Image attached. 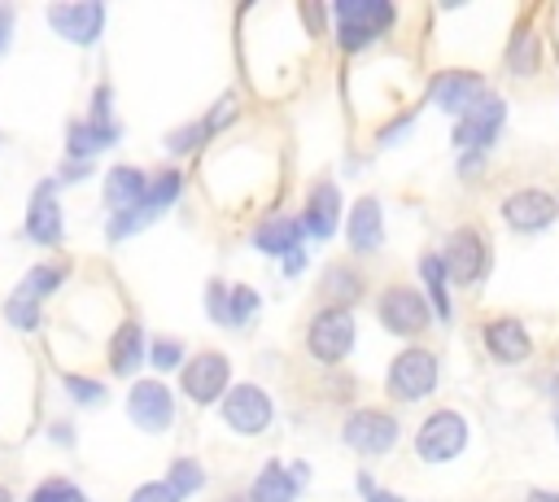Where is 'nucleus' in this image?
I'll return each instance as SVG.
<instances>
[{
    "instance_id": "obj_27",
    "label": "nucleus",
    "mask_w": 559,
    "mask_h": 502,
    "mask_svg": "<svg viewBox=\"0 0 559 502\" xmlns=\"http://www.w3.org/2000/svg\"><path fill=\"white\" fill-rule=\"evenodd\" d=\"M61 284V266H35L31 275H26V284L17 288V297H26V301H35V297H44V292H52Z\"/></svg>"
},
{
    "instance_id": "obj_14",
    "label": "nucleus",
    "mask_w": 559,
    "mask_h": 502,
    "mask_svg": "<svg viewBox=\"0 0 559 502\" xmlns=\"http://www.w3.org/2000/svg\"><path fill=\"white\" fill-rule=\"evenodd\" d=\"M48 22L57 35H66L70 44H92L100 35V22H105V9L100 4H52L48 9Z\"/></svg>"
},
{
    "instance_id": "obj_5",
    "label": "nucleus",
    "mask_w": 559,
    "mask_h": 502,
    "mask_svg": "<svg viewBox=\"0 0 559 502\" xmlns=\"http://www.w3.org/2000/svg\"><path fill=\"white\" fill-rule=\"evenodd\" d=\"M485 262H489V253H485V236L472 231V227L454 231L450 244H445V258H441L445 275H454V284H467V288L485 275Z\"/></svg>"
},
{
    "instance_id": "obj_44",
    "label": "nucleus",
    "mask_w": 559,
    "mask_h": 502,
    "mask_svg": "<svg viewBox=\"0 0 559 502\" xmlns=\"http://www.w3.org/2000/svg\"><path fill=\"white\" fill-rule=\"evenodd\" d=\"M0 502H9V489H0Z\"/></svg>"
},
{
    "instance_id": "obj_23",
    "label": "nucleus",
    "mask_w": 559,
    "mask_h": 502,
    "mask_svg": "<svg viewBox=\"0 0 559 502\" xmlns=\"http://www.w3.org/2000/svg\"><path fill=\"white\" fill-rule=\"evenodd\" d=\"M293 493H297V485H293V476H284L280 463H266L253 480V502H293Z\"/></svg>"
},
{
    "instance_id": "obj_33",
    "label": "nucleus",
    "mask_w": 559,
    "mask_h": 502,
    "mask_svg": "<svg viewBox=\"0 0 559 502\" xmlns=\"http://www.w3.org/2000/svg\"><path fill=\"white\" fill-rule=\"evenodd\" d=\"M66 389H70L74 402H92V406L105 397V389H100L96 380H83V375H66Z\"/></svg>"
},
{
    "instance_id": "obj_38",
    "label": "nucleus",
    "mask_w": 559,
    "mask_h": 502,
    "mask_svg": "<svg viewBox=\"0 0 559 502\" xmlns=\"http://www.w3.org/2000/svg\"><path fill=\"white\" fill-rule=\"evenodd\" d=\"M358 489H362V498L367 502H402V498H393V493H384L376 480H367V476H358Z\"/></svg>"
},
{
    "instance_id": "obj_41",
    "label": "nucleus",
    "mask_w": 559,
    "mask_h": 502,
    "mask_svg": "<svg viewBox=\"0 0 559 502\" xmlns=\"http://www.w3.org/2000/svg\"><path fill=\"white\" fill-rule=\"evenodd\" d=\"M284 266H288V271H301V266H306V258H301V249H293V253L284 258Z\"/></svg>"
},
{
    "instance_id": "obj_4",
    "label": "nucleus",
    "mask_w": 559,
    "mask_h": 502,
    "mask_svg": "<svg viewBox=\"0 0 559 502\" xmlns=\"http://www.w3.org/2000/svg\"><path fill=\"white\" fill-rule=\"evenodd\" d=\"M463 445H467V423H463L459 410H437V415H428L424 428H419V437H415V450H419V458H428V463H445V458L463 454Z\"/></svg>"
},
{
    "instance_id": "obj_11",
    "label": "nucleus",
    "mask_w": 559,
    "mask_h": 502,
    "mask_svg": "<svg viewBox=\"0 0 559 502\" xmlns=\"http://www.w3.org/2000/svg\"><path fill=\"white\" fill-rule=\"evenodd\" d=\"M223 419L236 428V432H262L271 423V397L253 384H236L223 402Z\"/></svg>"
},
{
    "instance_id": "obj_24",
    "label": "nucleus",
    "mask_w": 559,
    "mask_h": 502,
    "mask_svg": "<svg viewBox=\"0 0 559 502\" xmlns=\"http://www.w3.org/2000/svg\"><path fill=\"white\" fill-rule=\"evenodd\" d=\"M419 271H424V279H428V292H432L437 319H450V297H445V266H441V258H437V253H428V258L419 262Z\"/></svg>"
},
{
    "instance_id": "obj_34",
    "label": "nucleus",
    "mask_w": 559,
    "mask_h": 502,
    "mask_svg": "<svg viewBox=\"0 0 559 502\" xmlns=\"http://www.w3.org/2000/svg\"><path fill=\"white\" fill-rule=\"evenodd\" d=\"M148 358L157 362V371H166V367H179L183 362V349H179V340H157Z\"/></svg>"
},
{
    "instance_id": "obj_29",
    "label": "nucleus",
    "mask_w": 559,
    "mask_h": 502,
    "mask_svg": "<svg viewBox=\"0 0 559 502\" xmlns=\"http://www.w3.org/2000/svg\"><path fill=\"white\" fill-rule=\"evenodd\" d=\"M507 61L515 65V74H533V70H537V52H533V35H528V26L515 31V44H511Z\"/></svg>"
},
{
    "instance_id": "obj_37",
    "label": "nucleus",
    "mask_w": 559,
    "mask_h": 502,
    "mask_svg": "<svg viewBox=\"0 0 559 502\" xmlns=\"http://www.w3.org/2000/svg\"><path fill=\"white\" fill-rule=\"evenodd\" d=\"M236 118V100L231 96H223L218 105H214V113H210V122H205V131H218L223 122H231Z\"/></svg>"
},
{
    "instance_id": "obj_9",
    "label": "nucleus",
    "mask_w": 559,
    "mask_h": 502,
    "mask_svg": "<svg viewBox=\"0 0 559 502\" xmlns=\"http://www.w3.org/2000/svg\"><path fill=\"white\" fill-rule=\"evenodd\" d=\"M127 410H131V419H135L140 428H148V432H162V428H170V419H175V402H170L166 384H157V380L131 384Z\"/></svg>"
},
{
    "instance_id": "obj_22",
    "label": "nucleus",
    "mask_w": 559,
    "mask_h": 502,
    "mask_svg": "<svg viewBox=\"0 0 559 502\" xmlns=\"http://www.w3.org/2000/svg\"><path fill=\"white\" fill-rule=\"evenodd\" d=\"M140 358H144L140 323H122V327L114 332V345H109V367H114L118 375H131V371L140 367Z\"/></svg>"
},
{
    "instance_id": "obj_42",
    "label": "nucleus",
    "mask_w": 559,
    "mask_h": 502,
    "mask_svg": "<svg viewBox=\"0 0 559 502\" xmlns=\"http://www.w3.org/2000/svg\"><path fill=\"white\" fill-rule=\"evenodd\" d=\"M9 44V9H0V48Z\"/></svg>"
},
{
    "instance_id": "obj_10",
    "label": "nucleus",
    "mask_w": 559,
    "mask_h": 502,
    "mask_svg": "<svg viewBox=\"0 0 559 502\" xmlns=\"http://www.w3.org/2000/svg\"><path fill=\"white\" fill-rule=\"evenodd\" d=\"M502 118H507V105H502L498 96H480V100L463 113V122H459V131H454V144H459V148H485V144L498 135Z\"/></svg>"
},
{
    "instance_id": "obj_28",
    "label": "nucleus",
    "mask_w": 559,
    "mask_h": 502,
    "mask_svg": "<svg viewBox=\"0 0 559 502\" xmlns=\"http://www.w3.org/2000/svg\"><path fill=\"white\" fill-rule=\"evenodd\" d=\"M170 489H175V498H183V493H197L201 485H205V471L197 467V463H188V458H179L175 467H170V480H166Z\"/></svg>"
},
{
    "instance_id": "obj_43",
    "label": "nucleus",
    "mask_w": 559,
    "mask_h": 502,
    "mask_svg": "<svg viewBox=\"0 0 559 502\" xmlns=\"http://www.w3.org/2000/svg\"><path fill=\"white\" fill-rule=\"evenodd\" d=\"M528 502H559V493H533Z\"/></svg>"
},
{
    "instance_id": "obj_32",
    "label": "nucleus",
    "mask_w": 559,
    "mask_h": 502,
    "mask_svg": "<svg viewBox=\"0 0 559 502\" xmlns=\"http://www.w3.org/2000/svg\"><path fill=\"white\" fill-rule=\"evenodd\" d=\"M4 314H9V323H17V327H35L39 323V310H35V301H26V297H9V306H4Z\"/></svg>"
},
{
    "instance_id": "obj_35",
    "label": "nucleus",
    "mask_w": 559,
    "mask_h": 502,
    "mask_svg": "<svg viewBox=\"0 0 559 502\" xmlns=\"http://www.w3.org/2000/svg\"><path fill=\"white\" fill-rule=\"evenodd\" d=\"M201 135H205V127H183V131L170 135V148H175V153H188V148L201 144Z\"/></svg>"
},
{
    "instance_id": "obj_26",
    "label": "nucleus",
    "mask_w": 559,
    "mask_h": 502,
    "mask_svg": "<svg viewBox=\"0 0 559 502\" xmlns=\"http://www.w3.org/2000/svg\"><path fill=\"white\" fill-rule=\"evenodd\" d=\"M175 196H179V170H162V175L153 179V188H144V205H153L157 214H162Z\"/></svg>"
},
{
    "instance_id": "obj_6",
    "label": "nucleus",
    "mask_w": 559,
    "mask_h": 502,
    "mask_svg": "<svg viewBox=\"0 0 559 502\" xmlns=\"http://www.w3.org/2000/svg\"><path fill=\"white\" fill-rule=\"evenodd\" d=\"M555 214H559V201L550 192H542V188H524V192H511L502 201V218L515 231H542V227L555 223Z\"/></svg>"
},
{
    "instance_id": "obj_13",
    "label": "nucleus",
    "mask_w": 559,
    "mask_h": 502,
    "mask_svg": "<svg viewBox=\"0 0 559 502\" xmlns=\"http://www.w3.org/2000/svg\"><path fill=\"white\" fill-rule=\"evenodd\" d=\"M428 96H432V105H441L445 113H467V109L485 96V83H480V74L445 70V74H437V79H432Z\"/></svg>"
},
{
    "instance_id": "obj_30",
    "label": "nucleus",
    "mask_w": 559,
    "mask_h": 502,
    "mask_svg": "<svg viewBox=\"0 0 559 502\" xmlns=\"http://www.w3.org/2000/svg\"><path fill=\"white\" fill-rule=\"evenodd\" d=\"M258 310V292L253 288H231L227 292V319L223 323H245Z\"/></svg>"
},
{
    "instance_id": "obj_21",
    "label": "nucleus",
    "mask_w": 559,
    "mask_h": 502,
    "mask_svg": "<svg viewBox=\"0 0 559 502\" xmlns=\"http://www.w3.org/2000/svg\"><path fill=\"white\" fill-rule=\"evenodd\" d=\"M301 231H306V227H301L297 218H271V223H262V227H258L253 244H258L262 253H284V258H288V253L297 249Z\"/></svg>"
},
{
    "instance_id": "obj_16",
    "label": "nucleus",
    "mask_w": 559,
    "mask_h": 502,
    "mask_svg": "<svg viewBox=\"0 0 559 502\" xmlns=\"http://www.w3.org/2000/svg\"><path fill=\"white\" fill-rule=\"evenodd\" d=\"M26 231L39 240V244H57L61 240V205L52 196V183H44L31 201V214H26Z\"/></svg>"
},
{
    "instance_id": "obj_8",
    "label": "nucleus",
    "mask_w": 559,
    "mask_h": 502,
    "mask_svg": "<svg viewBox=\"0 0 559 502\" xmlns=\"http://www.w3.org/2000/svg\"><path fill=\"white\" fill-rule=\"evenodd\" d=\"M227 380H231V367H227L223 354H197L192 362H183V393H188L192 402H214V397H223Z\"/></svg>"
},
{
    "instance_id": "obj_31",
    "label": "nucleus",
    "mask_w": 559,
    "mask_h": 502,
    "mask_svg": "<svg viewBox=\"0 0 559 502\" xmlns=\"http://www.w3.org/2000/svg\"><path fill=\"white\" fill-rule=\"evenodd\" d=\"M31 502H87L70 480H44L35 493H31Z\"/></svg>"
},
{
    "instance_id": "obj_2",
    "label": "nucleus",
    "mask_w": 559,
    "mask_h": 502,
    "mask_svg": "<svg viewBox=\"0 0 559 502\" xmlns=\"http://www.w3.org/2000/svg\"><path fill=\"white\" fill-rule=\"evenodd\" d=\"M437 389V358L428 349H402L389 367V393L397 402H419Z\"/></svg>"
},
{
    "instance_id": "obj_25",
    "label": "nucleus",
    "mask_w": 559,
    "mask_h": 502,
    "mask_svg": "<svg viewBox=\"0 0 559 502\" xmlns=\"http://www.w3.org/2000/svg\"><path fill=\"white\" fill-rule=\"evenodd\" d=\"M153 218H157V210L140 201L135 210H127V214H114V218H109V240H122V236H131V231H140L144 223H153Z\"/></svg>"
},
{
    "instance_id": "obj_7",
    "label": "nucleus",
    "mask_w": 559,
    "mask_h": 502,
    "mask_svg": "<svg viewBox=\"0 0 559 502\" xmlns=\"http://www.w3.org/2000/svg\"><path fill=\"white\" fill-rule=\"evenodd\" d=\"M380 319H384L389 332H397V336H415V332L428 327L432 310L424 306L419 292H411V288H389V292L380 297Z\"/></svg>"
},
{
    "instance_id": "obj_12",
    "label": "nucleus",
    "mask_w": 559,
    "mask_h": 502,
    "mask_svg": "<svg viewBox=\"0 0 559 502\" xmlns=\"http://www.w3.org/2000/svg\"><path fill=\"white\" fill-rule=\"evenodd\" d=\"M345 441L358 454H384L397 441V423L384 410H358V415L345 419Z\"/></svg>"
},
{
    "instance_id": "obj_20",
    "label": "nucleus",
    "mask_w": 559,
    "mask_h": 502,
    "mask_svg": "<svg viewBox=\"0 0 559 502\" xmlns=\"http://www.w3.org/2000/svg\"><path fill=\"white\" fill-rule=\"evenodd\" d=\"M114 140H118V127L114 122H96V118L74 122L70 127V157H92V153H100Z\"/></svg>"
},
{
    "instance_id": "obj_1",
    "label": "nucleus",
    "mask_w": 559,
    "mask_h": 502,
    "mask_svg": "<svg viewBox=\"0 0 559 502\" xmlns=\"http://www.w3.org/2000/svg\"><path fill=\"white\" fill-rule=\"evenodd\" d=\"M332 13H336V39L349 52L354 48H367L393 22V9L384 0H336Z\"/></svg>"
},
{
    "instance_id": "obj_18",
    "label": "nucleus",
    "mask_w": 559,
    "mask_h": 502,
    "mask_svg": "<svg viewBox=\"0 0 559 502\" xmlns=\"http://www.w3.org/2000/svg\"><path fill=\"white\" fill-rule=\"evenodd\" d=\"M336 218H341V192L332 188V183H319L314 192H310V201H306V231H314V236H332L336 231Z\"/></svg>"
},
{
    "instance_id": "obj_39",
    "label": "nucleus",
    "mask_w": 559,
    "mask_h": 502,
    "mask_svg": "<svg viewBox=\"0 0 559 502\" xmlns=\"http://www.w3.org/2000/svg\"><path fill=\"white\" fill-rule=\"evenodd\" d=\"M210 314H214V319H218V323H223V319H227V292H223V288H218V284H214V288H210Z\"/></svg>"
},
{
    "instance_id": "obj_36",
    "label": "nucleus",
    "mask_w": 559,
    "mask_h": 502,
    "mask_svg": "<svg viewBox=\"0 0 559 502\" xmlns=\"http://www.w3.org/2000/svg\"><path fill=\"white\" fill-rule=\"evenodd\" d=\"M131 502H179L170 485H140V493Z\"/></svg>"
},
{
    "instance_id": "obj_3",
    "label": "nucleus",
    "mask_w": 559,
    "mask_h": 502,
    "mask_svg": "<svg viewBox=\"0 0 559 502\" xmlns=\"http://www.w3.org/2000/svg\"><path fill=\"white\" fill-rule=\"evenodd\" d=\"M306 345H310V354L319 362H341L354 349V319H349V310H341V306L319 310L310 332H306Z\"/></svg>"
},
{
    "instance_id": "obj_19",
    "label": "nucleus",
    "mask_w": 559,
    "mask_h": 502,
    "mask_svg": "<svg viewBox=\"0 0 559 502\" xmlns=\"http://www.w3.org/2000/svg\"><path fill=\"white\" fill-rule=\"evenodd\" d=\"M380 240H384L380 205H376L371 196H362V201L354 205V218H349V244H354L358 253H371V249H380Z\"/></svg>"
},
{
    "instance_id": "obj_40",
    "label": "nucleus",
    "mask_w": 559,
    "mask_h": 502,
    "mask_svg": "<svg viewBox=\"0 0 559 502\" xmlns=\"http://www.w3.org/2000/svg\"><path fill=\"white\" fill-rule=\"evenodd\" d=\"M328 279H336V288H341L345 297H354V292H358V284H354V275H349V271H332Z\"/></svg>"
},
{
    "instance_id": "obj_17",
    "label": "nucleus",
    "mask_w": 559,
    "mask_h": 502,
    "mask_svg": "<svg viewBox=\"0 0 559 502\" xmlns=\"http://www.w3.org/2000/svg\"><path fill=\"white\" fill-rule=\"evenodd\" d=\"M105 201H109L114 214L135 210V205L144 201V175H140L135 166H118V170H109V179H105Z\"/></svg>"
},
{
    "instance_id": "obj_15",
    "label": "nucleus",
    "mask_w": 559,
    "mask_h": 502,
    "mask_svg": "<svg viewBox=\"0 0 559 502\" xmlns=\"http://www.w3.org/2000/svg\"><path fill=\"white\" fill-rule=\"evenodd\" d=\"M485 345H489V354L498 362H524L528 349H533V340H528V332H524L520 319H493L485 327Z\"/></svg>"
}]
</instances>
